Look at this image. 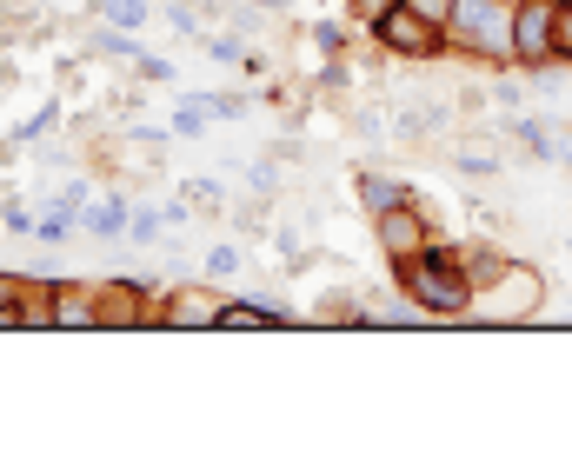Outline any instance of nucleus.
Instances as JSON below:
<instances>
[{"label": "nucleus", "mask_w": 572, "mask_h": 465, "mask_svg": "<svg viewBox=\"0 0 572 465\" xmlns=\"http://www.w3.org/2000/svg\"><path fill=\"white\" fill-rule=\"evenodd\" d=\"M7 306H13V280H0V313H7Z\"/></svg>", "instance_id": "nucleus-14"}, {"label": "nucleus", "mask_w": 572, "mask_h": 465, "mask_svg": "<svg viewBox=\"0 0 572 465\" xmlns=\"http://www.w3.org/2000/svg\"><path fill=\"white\" fill-rule=\"evenodd\" d=\"M413 13H426V21H433V13H446V0H413Z\"/></svg>", "instance_id": "nucleus-12"}, {"label": "nucleus", "mask_w": 572, "mask_h": 465, "mask_svg": "<svg viewBox=\"0 0 572 465\" xmlns=\"http://www.w3.org/2000/svg\"><path fill=\"white\" fill-rule=\"evenodd\" d=\"M513 33H519V40H526V47H519V54H546V13H540V7H532V13H526V21H519Z\"/></svg>", "instance_id": "nucleus-7"}, {"label": "nucleus", "mask_w": 572, "mask_h": 465, "mask_svg": "<svg viewBox=\"0 0 572 465\" xmlns=\"http://www.w3.org/2000/svg\"><path fill=\"white\" fill-rule=\"evenodd\" d=\"M54 319H60V326H87V319H94V300H87L80 286H54Z\"/></svg>", "instance_id": "nucleus-6"}, {"label": "nucleus", "mask_w": 572, "mask_h": 465, "mask_svg": "<svg viewBox=\"0 0 572 465\" xmlns=\"http://www.w3.org/2000/svg\"><path fill=\"white\" fill-rule=\"evenodd\" d=\"M140 0H107V21H121V27H140Z\"/></svg>", "instance_id": "nucleus-10"}, {"label": "nucleus", "mask_w": 572, "mask_h": 465, "mask_svg": "<svg viewBox=\"0 0 572 465\" xmlns=\"http://www.w3.org/2000/svg\"><path fill=\"white\" fill-rule=\"evenodd\" d=\"M399 286H407L419 306H433V313H460V306H466V280H460V273H446V253L399 260Z\"/></svg>", "instance_id": "nucleus-1"}, {"label": "nucleus", "mask_w": 572, "mask_h": 465, "mask_svg": "<svg viewBox=\"0 0 572 465\" xmlns=\"http://www.w3.org/2000/svg\"><path fill=\"white\" fill-rule=\"evenodd\" d=\"M559 47L572 54V7H566V21H559Z\"/></svg>", "instance_id": "nucleus-13"}, {"label": "nucleus", "mask_w": 572, "mask_h": 465, "mask_svg": "<svg viewBox=\"0 0 572 465\" xmlns=\"http://www.w3.org/2000/svg\"><path fill=\"white\" fill-rule=\"evenodd\" d=\"M233 266H240V253H233V246H213L207 253V273H233Z\"/></svg>", "instance_id": "nucleus-11"}, {"label": "nucleus", "mask_w": 572, "mask_h": 465, "mask_svg": "<svg viewBox=\"0 0 572 465\" xmlns=\"http://www.w3.org/2000/svg\"><path fill=\"white\" fill-rule=\"evenodd\" d=\"M260 7H280V0H260Z\"/></svg>", "instance_id": "nucleus-15"}, {"label": "nucleus", "mask_w": 572, "mask_h": 465, "mask_svg": "<svg viewBox=\"0 0 572 465\" xmlns=\"http://www.w3.org/2000/svg\"><path fill=\"white\" fill-rule=\"evenodd\" d=\"M121 227H127L121 200H107V206H100V213H94V233H121Z\"/></svg>", "instance_id": "nucleus-9"}, {"label": "nucleus", "mask_w": 572, "mask_h": 465, "mask_svg": "<svg viewBox=\"0 0 572 465\" xmlns=\"http://www.w3.org/2000/svg\"><path fill=\"white\" fill-rule=\"evenodd\" d=\"M360 193L373 200V213H386V206L399 200V186H393V180H360Z\"/></svg>", "instance_id": "nucleus-8"}, {"label": "nucleus", "mask_w": 572, "mask_h": 465, "mask_svg": "<svg viewBox=\"0 0 572 465\" xmlns=\"http://www.w3.org/2000/svg\"><path fill=\"white\" fill-rule=\"evenodd\" d=\"M166 319L174 326H220V306H213V292H180Z\"/></svg>", "instance_id": "nucleus-5"}, {"label": "nucleus", "mask_w": 572, "mask_h": 465, "mask_svg": "<svg viewBox=\"0 0 572 465\" xmlns=\"http://www.w3.org/2000/svg\"><path fill=\"white\" fill-rule=\"evenodd\" d=\"M380 40L393 47V54H433V27H426V13H407V7L380 13Z\"/></svg>", "instance_id": "nucleus-3"}, {"label": "nucleus", "mask_w": 572, "mask_h": 465, "mask_svg": "<svg viewBox=\"0 0 572 465\" xmlns=\"http://www.w3.org/2000/svg\"><path fill=\"white\" fill-rule=\"evenodd\" d=\"M452 27L473 33L479 54H513V13L499 7V0H460V7H452Z\"/></svg>", "instance_id": "nucleus-2"}, {"label": "nucleus", "mask_w": 572, "mask_h": 465, "mask_svg": "<svg viewBox=\"0 0 572 465\" xmlns=\"http://www.w3.org/2000/svg\"><path fill=\"white\" fill-rule=\"evenodd\" d=\"M380 239H386V253H413L419 246V219L399 213V206H386L380 213Z\"/></svg>", "instance_id": "nucleus-4"}]
</instances>
